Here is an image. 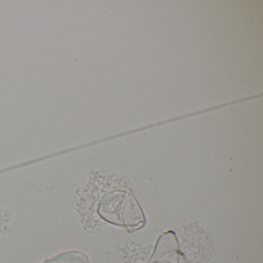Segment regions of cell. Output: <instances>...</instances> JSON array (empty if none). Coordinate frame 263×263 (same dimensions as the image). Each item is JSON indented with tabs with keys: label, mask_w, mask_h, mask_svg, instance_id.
<instances>
[{
	"label": "cell",
	"mask_w": 263,
	"mask_h": 263,
	"mask_svg": "<svg viewBox=\"0 0 263 263\" xmlns=\"http://www.w3.org/2000/svg\"><path fill=\"white\" fill-rule=\"evenodd\" d=\"M98 214L107 222L127 230H137L145 224L139 203L132 193L125 191H114L107 194L100 202Z\"/></svg>",
	"instance_id": "cell-1"
},
{
	"label": "cell",
	"mask_w": 263,
	"mask_h": 263,
	"mask_svg": "<svg viewBox=\"0 0 263 263\" xmlns=\"http://www.w3.org/2000/svg\"><path fill=\"white\" fill-rule=\"evenodd\" d=\"M41 263H90L87 254L81 251L70 250L50 257Z\"/></svg>",
	"instance_id": "cell-2"
}]
</instances>
